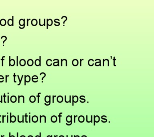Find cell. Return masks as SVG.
I'll return each instance as SVG.
<instances>
[{
	"mask_svg": "<svg viewBox=\"0 0 154 137\" xmlns=\"http://www.w3.org/2000/svg\"><path fill=\"white\" fill-rule=\"evenodd\" d=\"M47 28L48 29V26H51L53 24V21L51 19H49V20H47Z\"/></svg>",
	"mask_w": 154,
	"mask_h": 137,
	"instance_id": "obj_1",
	"label": "cell"
},
{
	"mask_svg": "<svg viewBox=\"0 0 154 137\" xmlns=\"http://www.w3.org/2000/svg\"><path fill=\"white\" fill-rule=\"evenodd\" d=\"M31 24L33 26H37V21L36 19H33L31 21Z\"/></svg>",
	"mask_w": 154,
	"mask_h": 137,
	"instance_id": "obj_2",
	"label": "cell"
},
{
	"mask_svg": "<svg viewBox=\"0 0 154 137\" xmlns=\"http://www.w3.org/2000/svg\"><path fill=\"white\" fill-rule=\"evenodd\" d=\"M25 20H23V19H20V21H19V25L20 26H24L25 25Z\"/></svg>",
	"mask_w": 154,
	"mask_h": 137,
	"instance_id": "obj_3",
	"label": "cell"
},
{
	"mask_svg": "<svg viewBox=\"0 0 154 137\" xmlns=\"http://www.w3.org/2000/svg\"><path fill=\"white\" fill-rule=\"evenodd\" d=\"M12 17H13V20H12L11 19H9L8 20V24L9 26H11L12 25L13 26V16Z\"/></svg>",
	"mask_w": 154,
	"mask_h": 137,
	"instance_id": "obj_4",
	"label": "cell"
},
{
	"mask_svg": "<svg viewBox=\"0 0 154 137\" xmlns=\"http://www.w3.org/2000/svg\"><path fill=\"white\" fill-rule=\"evenodd\" d=\"M29 100L31 103H34L35 101L36 100L35 97L33 96H31L30 97Z\"/></svg>",
	"mask_w": 154,
	"mask_h": 137,
	"instance_id": "obj_5",
	"label": "cell"
},
{
	"mask_svg": "<svg viewBox=\"0 0 154 137\" xmlns=\"http://www.w3.org/2000/svg\"><path fill=\"white\" fill-rule=\"evenodd\" d=\"M27 64L29 66H32L33 64V61L31 59L29 60L28 61Z\"/></svg>",
	"mask_w": 154,
	"mask_h": 137,
	"instance_id": "obj_6",
	"label": "cell"
},
{
	"mask_svg": "<svg viewBox=\"0 0 154 137\" xmlns=\"http://www.w3.org/2000/svg\"><path fill=\"white\" fill-rule=\"evenodd\" d=\"M57 120V118L55 116H53L51 117V121L52 122H56Z\"/></svg>",
	"mask_w": 154,
	"mask_h": 137,
	"instance_id": "obj_7",
	"label": "cell"
},
{
	"mask_svg": "<svg viewBox=\"0 0 154 137\" xmlns=\"http://www.w3.org/2000/svg\"><path fill=\"white\" fill-rule=\"evenodd\" d=\"M25 64H26V62H25V60L24 59H22L20 60V64L21 66H25Z\"/></svg>",
	"mask_w": 154,
	"mask_h": 137,
	"instance_id": "obj_8",
	"label": "cell"
},
{
	"mask_svg": "<svg viewBox=\"0 0 154 137\" xmlns=\"http://www.w3.org/2000/svg\"><path fill=\"white\" fill-rule=\"evenodd\" d=\"M11 101L12 103H15L16 101H17L16 97L15 96H12L11 98Z\"/></svg>",
	"mask_w": 154,
	"mask_h": 137,
	"instance_id": "obj_9",
	"label": "cell"
},
{
	"mask_svg": "<svg viewBox=\"0 0 154 137\" xmlns=\"http://www.w3.org/2000/svg\"><path fill=\"white\" fill-rule=\"evenodd\" d=\"M72 63H73V66H76L78 65V61L77 60H73V62H72Z\"/></svg>",
	"mask_w": 154,
	"mask_h": 137,
	"instance_id": "obj_10",
	"label": "cell"
},
{
	"mask_svg": "<svg viewBox=\"0 0 154 137\" xmlns=\"http://www.w3.org/2000/svg\"><path fill=\"white\" fill-rule=\"evenodd\" d=\"M32 120L33 122H37L38 121V117L37 116H34L32 118Z\"/></svg>",
	"mask_w": 154,
	"mask_h": 137,
	"instance_id": "obj_11",
	"label": "cell"
},
{
	"mask_svg": "<svg viewBox=\"0 0 154 137\" xmlns=\"http://www.w3.org/2000/svg\"><path fill=\"white\" fill-rule=\"evenodd\" d=\"M57 101L59 103H61L63 101V97L61 96H59L57 98Z\"/></svg>",
	"mask_w": 154,
	"mask_h": 137,
	"instance_id": "obj_12",
	"label": "cell"
},
{
	"mask_svg": "<svg viewBox=\"0 0 154 137\" xmlns=\"http://www.w3.org/2000/svg\"><path fill=\"white\" fill-rule=\"evenodd\" d=\"M45 100L46 103H49V102L50 101V97H49V96H46V97H45Z\"/></svg>",
	"mask_w": 154,
	"mask_h": 137,
	"instance_id": "obj_13",
	"label": "cell"
},
{
	"mask_svg": "<svg viewBox=\"0 0 154 137\" xmlns=\"http://www.w3.org/2000/svg\"><path fill=\"white\" fill-rule=\"evenodd\" d=\"M25 81H26V82H30V80H31V78H30L29 76H25Z\"/></svg>",
	"mask_w": 154,
	"mask_h": 137,
	"instance_id": "obj_14",
	"label": "cell"
},
{
	"mask_svg": "<svg viewBox=\"0 0 154 137\" xmlns=\"http://www.w3.org/2000/svg\"><path fill=\"white\" fill-rule=\"evenodd\" d=\"M79 119H81V120H79V122H84V117H83L82 116H79Z\"/></svg>",
	"mask_w": 154,
	"mask_h": 137,
	"instance_id": "obj_15",
	"label": "cell"
},
{
	"mask_svg": "<svg viewBox=\"0 0 154 137\" xmlns=\"http://www.w3.org/2000/svg\"><path fill=\"white\" fill-rule=\"evenodd\" d=\"M78 101V97L77 96H75L73 97V101L75 103H76Z\"/></svg>",
	"mask_w": 154,
	"mask_h": 137,
	"instance_id": "obj_16",
	"label": "cell"
},
{
	"mask_svg": "<svg viewBox=\"0 0 154 137\" xmlns=\"http://www.w3.org/2000/svg\"><path fill=\"white\" fill-rule=\"evenodd\" d=\"M40 64V62L39 60L37 59L35 61V64L36 66H39Z\"/></svg>",
	"mask_w": 154,
	"mask_h": 137,
	"instance_id": "obj_17",
	"label": "cell"
},
{
	"mask_svg": "<svg viewBox=\"0 0 154 137\" xmlns=\"http://www.w3.org/2000/svg\"><path fill=\"white\" fill-rule=\"evenodd\" d=\"M94 121H96V123L98 122L100 120L99 117L98 116H94Z\"/></svg>",
	"mask_w": 154,
	"mask_h": 137,
	"instance_id": "obj_18",
	"label": "cell"
},
{
	"mask_svg": "<svg viewBox=\"0 0 154 137\" xmlns=\"http://www.w3.org/2000/svg\"><path fill=\"white\" fill-rule=\"evenodd\" d=\"M9 63H10L11 65L13 66L15 64V61H14V60L12 59L11 60L10 62H9Z\"/></svg>",
	"mask_w": 154,
	"mask_h": 137,
	"instance_id": "obj_19",
	"label": "cell"
},
{
	"mask_svg": "<svg viewBox=\"0 0 154 137\" xmlns=\"http://www.w3.org/2000/svg\"><path fill=\"white\" fill-rule=\"evenodd\" d=\"M2 22L1 21V22H0V23H1V25H2V23H3V24H2V26H4L5 25H6V20H5V19H2Z\"/></svg>",
	"mask_w": 154,
	"mask_h": 137,
	"instance_id": "obj_20",
	"label": "cell"
},
{
	"mask_svg": "<svg viewBox=\"0 0 154 137\" xmlns=\"http://www.w3.org/2000/svg\"><path fill=\"white\" fill-rule=\"evenodd\" d=\"M15 117L14 116H12V117L11 118V121H12V122H14L15 121Z\"/></svg>",
	"mask_w": 154,
	"mask_h": 137,
	"instance_id": "obj_21",
	"label": "cell"
},
{
	"mask_svg": "<svg viewBox=\"0 0 154 137\" xmlns=\"http://www.w3.org/2000/svg\"><path fill=\"white\" fill-rule=\"evenodd\" d=\"M51 62H52V61H51V60L50 59L48 60V61H47V65H48V66H49V64H50L51 65L52 64H51Z\"/></svg>",
	"mask_w": 154,
	"mask_h": 137,
	"instance_id": "obj_22",
	"label": "cell"
},
{
	"mask_svg": "<svg viewBox=\"0 0 154 137\" xmlns=\"http://www.w3.org/2000/svg\"><path fill=\"white\" fill-rule=\"evenodd\" d=\"M54 22H55V23L60 24V23L58 22H56V21H55V20H54Z\"/></svg>",
	"mask_w": 154,
	"mask_h": 137,
	"instance_id": "obj_23",
	"label": "cell"
},
{
	"mask_svg": "<svg viewBox=\"0 0 154 137\" xmlns=\"http://www.w3.org/2000/svg\"><path fill=\"white\" fill-rule=\"evenodd\" d=\"M40 19H39V23H40ZM40 26H42V25H41V23H39Z\"/></svg>",
	"mask_w": 154,
	"mask_h": 137,
	"instance_id": "obj_24",
	"label": "cell"
}]
</instances>
